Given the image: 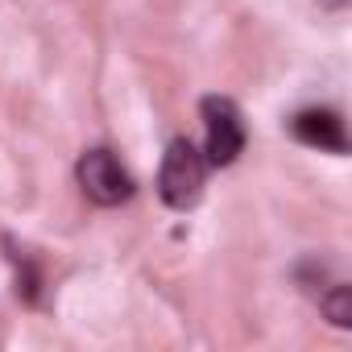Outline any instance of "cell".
<instances>
[{"label":"cell","mask_w":352,"mask_h":352,"mask_svg":"<svg viewBox=\"0 0 352 352\" xmlns=\"http://www.w3.org/2000/svg\"><path fill=\"white\" fill-rule=\"evenodd\" d=\"M208 183V157L191 137H174L162 153V170H157V195L166 208L187 212L199 204Z\"/></svg>","instance_id":"obj_1"},{"label":"cell","mask_w":352,"mask_h":352,"mask_svg":"<svg viewBox=\"0 0 352 352\" xmlns=\"http://www.w3.org/2000/svg\"><path fill=\"white\" fill-rule=\"evenodd\" d=\"M319 311H323L336 327H348V323H352V290H348V286H331V290L319 298Z\"/></svg>","instance_id":"obj_5"},{"label":"cell","mask_w":352,"mask_h":352,"mask_svg":"<svg viewBox=\"0 0 352 352\" xmlns=\"http://www.w3.org/2000/svg\"><path fill=\"white\" fill-rule=\"evenodd\" d=\"M290 137L311 145V149H327V153H348V133H344V120L340 112L331 108H302L286 120Z\"/></svg>","instance_id":"obj_4"},{"label":"cell","mask_w":352,"mask_h":352,"mask_svg":"<svg viewBox=\"0 0 352 352\" xmlns=\"http://www.w3.org/2000/svg\"><path fill=\"white\" fill-rule=\"evenodd\" d=\"M199 116L208 129V145L204 157L208 166H232L245 149V116L228 96H204L199 100Z\"/></svg>","instance_id":"obj_3"},{"label":"cell","mask_w":352,"mask_h":352,"mask_svg":"<svg viewBox=\"0 0 352 352\" xmlns=\"http://www.w3.org/2000/svg\"><path fill=\"white\" fill-rule=\"evenodd\" d=\"M75 179L83 187V195L96 208H120L133 199V174L120 166V157L104 145L83 149V157L75 162Z\"/></svg>","instance_id":"obj_2"}]
</instances>
